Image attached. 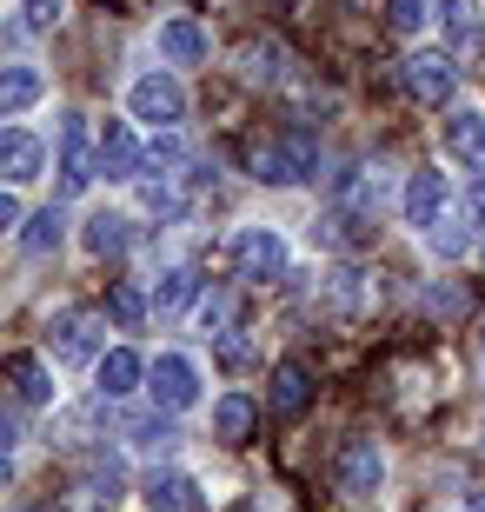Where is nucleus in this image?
I'll return each instance as SVG.
<instances>
[{
  "label": "nucleus",
  "instance_id": "19",
  "mask_svg": "<svg viewBox=\"0 0 485 512\" xmlns=\"http://www.w3.org/2000/svg\"><path fill=\"white\" fill-rule=\"evenodd\" d=\"M34 100H40V74H34V67H7V74H0V114H7V120L27 114Z\"/></svg>",
  "mask_w": 485,
  "mask_h": 512
},
{
  "label": "nucleus",
  "instance_id": "5",
  "mask_svg": "<svg viewBox=\"0 0 485 512\" xmlns=\"http://www.w3.org/2000/svg\"><path fill=\"white\" fill-rule=\"evenodd\" d=\"M399 80H406V94H412V100H426V107H446L452 87H459V67H452L446 54H412Z\"/></svg>",
  "mask_w": 485,
  "mask_h": 512
},
{
  "label": "nucleus",
  "instance_id": "12",
  "mask_svg": "<svg viewBox=\"0 0 485 512\" xmlns=\"http://www.w3.org/2000/svg\"><path fill=\"white\" fill-rule=\"evenodd\" d=\"M446 147L459 153L472 173L485 167V114H479V107H459V114L446 120Z\"/></svg>",
  "mask_w": 485,
  "mask_h": 512
},
{
  "label": "nucleus",
  "instance_id": "24",
  "mask_svg": "<svg viewBox=\"0 0 485 512\" xmlns=\"http://www.w3.org/2000/svg\"><path fill=\"white\" fill-rule=\"evenodd\" d=\"M60 227H67V220H60V207L34 213V220H27V233H20V247H27V253H54L60 247Z\"/></svg>",
  "mask_w": 485,
  "mask_h": 512
},
{
  "label": "nucleus",
  "instance_id": "35",
  "mask_svg": "<svg viewBox=\"0 0 485 512\" xmlns=\"http://www.w3.org/2000/svg\"><path fill=\"white\" fill-rule=\"evenodd\" d=\"M466 512H479V506H466Z\"/></svg>",
  "mask_w": 485,
  "mask_h": 512
},
{
  "label": "nucleus",
  "instance_id": "33",
  "mask_svg": "<svg viewBox=\"0 0 485 512\" xmlns=\"http://www.w3.org/2000/svg\"><path fill=\"white\" fill-rule=\"evenodd\" d=\"M426 306H432V313H459V306H466V286H439Z\"/></svg>",
  "mask_w": 485,
  "mask_h": 512
},
{
  "label": "nucleus",
  "instance_id": "32",
  "mask_svg": "<svg viewBox=\"0 0 485 512\" xmlns=\"http://www.w3.org/2000/svg\"><path fill=\"white\" fill-rule=\"evenodd\" d=\"M466 213H472V227L485 233V173H472V193H466Z\"/></svg>",
  "mask_w": 485,
  "mask_h": 512
},
{
  "label": "nucleus",
  "instance_id": "29",
  "mask_svg": "<svg viewBox=\"0 0 485 512\" xmlns=\"http://www.w3.org/2000/svg\"><path fill=\"white\" fill-rule=\"evenodd\" d=\"M200 320H206V333H226V326H233V300H226V293H213V300L200 306Z\"/></svg>",
  "mask_w": 485,
  "mask_h": 512
},
{
  "label": "nucleus",
  "instance_id": "30",
  "mask_svg": "<svg viewBox=\"0 0 485 512\" xmlns=\"http://www.w3.org/2000/svg\"><path fill=\"white\" fill-rule=\"evenodd\" d=\"M147 160H153V167H180V160H187V147H180V133H160Z\"/></svg>",
  "mask_w": 485,
  "mask_h": 512
},
{
  "label": "nucleus",
  "instance_id": "15",
  "mask_svg": "<svg viewBox=\"0 0 485 512\" xmlns=\"http://www.w3.org/2000/svg\"><path fill=\"white\" fill-rule=\"evenodd\" d=\"M253 419H260V406L246 393H226L220 406H213V439H226V446H240L246 433H253Z\"/></svg>",
  "mask_w": 485,
  "mask_h": 512
},
{
  "label": "nucleus",
  "instance_id": "28",
  "mask_svg": "<svg viewBox=\"0 0 485 512\" xmlns=\"http://www.w3.org/2000/svg\"><path fill=\"white\" fill-rule=\"evenodd\" d=\"M127 439H133V446H147V453H167V446H173V426H167V419H133Z\"/></svg>",
  "mask_w": 485,
  "mask_h": 512
},
{
  "label": "nucleus",
  "instance_id": "23",
  "mask_svg": "<svg viewBox=\"0 0 485 512\" xmlns=\"http://www.w3.org/2000/svg\"><path fill=\"white\" fill-rule=\"evenodd\" d=\"M120 247H127V220H120V213H94V220H87V253L107 260V253H120Z\"/></svg>",
  "mask_w": 485,
  "mask_h": 512
},
{
  "label": "nucleus",
  "instance_id": "3",
  "mask_svg": "<svg viewBox=\"0 0 485 512\" xmlns=\"http://www.w3.org/2000/svg\"><path fill=\"white\" fill-rule=\"evenodd\" d=\"M193 399H200V366H193L187 353H160V360H153V406L187 413Z\"/></svg>",
  "mask_w": 485,
  "mask_h": 512
},
{
  "label": "nucleus",
  "instance_id": "36",
  "mask_svg": "<svg viewBox=\"0 0 485 512\" xmlns=\"http://www.w3.org/2000/svg\"><path fill=\"white\" fill-rule=\"evenodd\" d=\"M280 7H286V0H280Z\"/></svg>",
  "mask_w": 485,
  "mask_h": 512
},
{
  "label": "nucleus",
  "instance_id": "18",
  "mask_svg": "<svg viewBox=\"0 0 485 512\" xmlns=\"http://www.w3.org/2000/svg\"><path fill=\"white\" fill-rule=\"evenodd\" d=\"M147 506L153 512H200V486H193L187 473H167L147 486Z\"/></svg>",
  "mask_w": 485,
  "mask_h": 512
},
{
  "label": "nucleus",
  "instance_id": "16",
  "mask_svg": "<svg viewBox=\"0 0 485 512\" xmlns=\"http://www.w3.org/2000/svg\"><path fill=\"white\" fill-rule=\"evenodd\" d=\"M160 54H167L173 67H200L206 60V34L193 27V20H167V27H160Z\"/></svg>",
  "mask_w": 485,
  "mask_h": 512
},
{
  "label": "nucleus",
  "instance_id": "2",
  "mask_svg": "<svg viewBox=\"0 0 485 512\" xmlns=\"http://www.w3.org/2000/svg\"><path fill=\"white\" fill-rule=\"evenodd\" d=\"M233 266H240V280H280V273H286V240L273 227H240V240H233Z\"/></svg>",
  "mask_w": 485,
  "mask_h": 512
},
{
  "label": "nucleus",
  "instance_id": "9",
  "mask_svg": "<svg viewBox=\"0 0 485 512\" xmlns=\"http://www.w3.org/2000/svg\"><path fill=\"white\" fill-rule=\"evenodd\" d=\"M306 406H313V373L299 360H280L273 366V413L293 419V413H306Z\"/></svg>",
  "mask_w": 485,
  "mask_h": 512
},
{
  "label": "nucleus",
  "instance_id": "31",
  "mask_svg": "<svg viewBox=\"0 0 485 512\" xmlns=\"http://www.w3.org/2000/svg\"><path fill=\"white\" fill-rule=\"evenodd\" d=\"M20 14H27V27H54V20H60V0H20Z\"/></svg>",
  "mask_w": 485,
  "mask_h": 512
},
{
  "label": "nucleus",
  "instance_id": "1",
  "mask_svg": "<svg viewBox=\"0 0 485 512\" xmlns=\"http://www.w3.org/2000/svg\"><path fill=\"white\" fill-rule=\"evenodd\" d=\"M47 353H54L60 366L100 360V313H87V306H67V313H54V320H47Z\"/></svg>",
  "mask_w": 485,
  "mask_h": 512
},
{
  "label": "nucleus",
  "instance_id": "20",
  "mask_svg": "<svg viewBox=\"0 0 485 512\" xmlns=\"http://www.w3.org/2000/svg\"><path fill=\"white\" fill-rule=\"evenodd\" d=\"M472 233H479V227H466V220H459V213H439V220H432V227H426V240H432V253H446V260H459V253H466L472 247Z\"/></svg>",
  "mask_w": 485,
  "mask_h": 512
},
{
  "label": "nucleus",
  "instance_id": "13",
  "mask_svg": "<svg viewBox=\"0 0 485 512\" xmlns=\"http://www.w3.org/2000/svg\"><path fill=\"white\" fill-rule=\"evenodd\" d=\"M7 380H14L20 406H47V399H54V380H47V366H40L34 353H14V360H7Z\"/></svg>",
  "mask_w": 485,
  "mask_h": 512
},
{
  "label": "nucleus",
  "instance_id": "11",
  "mask_svg": "<svg viewBox=\"0 0 485 512\" xmlns=\"http://www.w3.org/2000/svg\"><path fill=\"white\" fill-rule=\"evenodd\" d=\"M439 213H446V180H439L432 167H426V173H412V180H406V220L426 233Z\"/></svg>",
  "mask_w": 485,
  "mask_h": 512
},
{
  "label": "nucleus",
  "instance_id": "8",
  "mask_svg": "<svg viewBox=\"0 0 485 512\" xmlns=\"http://www.w3.org/2000/svg\"><path fill=\"white\" fill-rule=\"evenodd\" d=\"M94 153H100V173H107V180H133V173H140V147H133L127 120H107Z\"/></svg>",
  "mask_w": 485,
  "mask_h": 512
},
{
  "label": "nucleus",
  "instance_id": "17",
  "mask_svg": "<svg viewBox=\"0 0 485 512\" xmlns=\"http://www.w3.org/2000/svg\"><path fill=\"white\" fill-rule=\"evenodd\" d=\"M140 373H147V366H140V353L113 346L107 360H100V393H107V399H127L133 386H140Z\"/></svg>",
  "mask_w": 485,
  "mask_h": 512
},
{
  "label": "nucleus",
  "instance_id": "7",
  "mask_svg": "<svg viewBox=\"0 0 485 512\" xmlns=\"http://www.w3.org/2000/svg\"><path fill=\"white\" fill-rule=\"evenodd\" d=\"M40 160H47V147H40L34 133H20V127L0 133V173H7V187H27L40 173Z\"/></svg>",
  "mask_w": 485,
  "mask_h": 512
},
{
  "label": "nucleus",
  "instance_id": "34",
  "mask_svg": "<svg viewBox=\"0 0 485 512\" xmlns=\"http://www.w3.org/2000/svg\"><path fill=\"white\" fill-rule=\"evenodd\" d=\"M27 512H54V506H27Z\"/></svg>",
  "mask_w": 485,
  "mask_h": 512
},
{
  "label": "nucleus",
  "instance_id": "6",
  "mask_svg": "<svg viewBox=\"0 0 485 512\" xmlns=\"http://www.w3.org/2000/svg\"><path fill=\"white\" fill-rule=\"evenodd\" d=\"M100 173V153H87V120H67V133H60V193H80L87 180Z\"/></svg>",
  "mask_w": 485,
  "mask_h": 512
},
{
  "label": "nucleus",
  "instance_id": "21",
  "mask_svg": "<svg viewBox=\"0 0 485 512\" xmlns=\"http://www.w3.org/2000/svg\"><path fill=\"white\" fill-rule=\"evenodd\" d=\"M326 306H333V313H359V306H366V280H359L353 266L326 273Z\"/></svg>",
  "mask_w": 485,
  "mask_h": 512
},
{
  "label": "nucleus",
  "instance_id": "27",
  "mask_svg": "<svg viewBox=\"0 0 485 512\" xmlns=\"http://www.w3.org/2000/svg\"><path fill=\"white\" fill-rule=\"evenodd\" d=\"M193 293H200V280H193L187 266H180V273H167V280H160V313H180V306H193Z\"/></svg>",
  "mask_w": 485,
  "mask_h": 512
},
{
  "label": "nucleus",
  "instance_id": "26",
  "mask_svg": "<svg viewBox=\"0 0 485 512\" xmlns=\"http://www.w3.org/2000/svg\"><path fill=\"white\" fill-rule=\"evenodd\" d=\"M432 7L439 0H386V20H392V34H419L432 20Z\"/></svg>",
  "mask_w": 485,
  "mask_h": 512
},
{
  "label": "nucleus",
  "instance_id": "14",
  "mask_svg": "<svg viewBox=\"0 0 485 512\" xmlns=\"http://www.w3.org/2000/svg\"><path fill=\"white\" fill-rule=\"evenodd\" d=\"M446 40L459 54H472L485 40V0H446Z\"/></svg>",
  "mask_w": 485,
  "mask_h": 512
},
{
  "label": "nucleus",
  "instance_id": "22",
  "mask_svg": "<svg viewBox=\"0 0 485 512\" xmlns=\"http://www.w3.org/2000/svg\"><path fill=\"white\" fill-rule=\"evenodd\" d=\"M107 313H113V326L140 333V326H147V300H140V286H133V280H120V286L107 293Z\"/></svg>",
  "mask_w": 485,
  "mask_h": 512
},
{
  "label": "nucleus",
  "instance_id": "10",
  "mask_svg": "<svg viewBox=\"0 0 485 512\" xmlns=\"http://www.w3.org/2000/svg\"><path fill=\"white\" fill-rule=\"evenodd\" d=\"M379 473H386L379 446H373V439H353V446H346V459H339V486L359 499V493H373V486H379Z\"/></svg>",
  "mask_w": 485,
  "mask_h": 512
},
{
  "label": "nucleus",
  "instance_id": "25",
  "mask_svg": "<svg viewBox=\"0 0 485 512\" xmlns=\"http://www.w3.org/2000/svg\"><path fill=\"white\" fill-rule=\"evenodd\" d=\"M246 74H253V80H280V67H286V47H280V40H253V47H246Z\"/></svg>",
  "mask_w": 485,
  "mask_h": 512
},
{
  "label": "nucleus",
  "instance_id": "4",
  "mask_svg": "<svg viewBox=\"0 0 485 512\" xmlns=\"http://www.w3.org/2000/svg\"><path fill=\"white\" fill-rule=\"evenodd\" d=\"M127 107H133V120H153V127H173V120L187 114V94H180V80H173V74H147V80H133Z\"/></svg>",
  "mask_w": 485,
  "mask_h": 512
}]
</instances>
